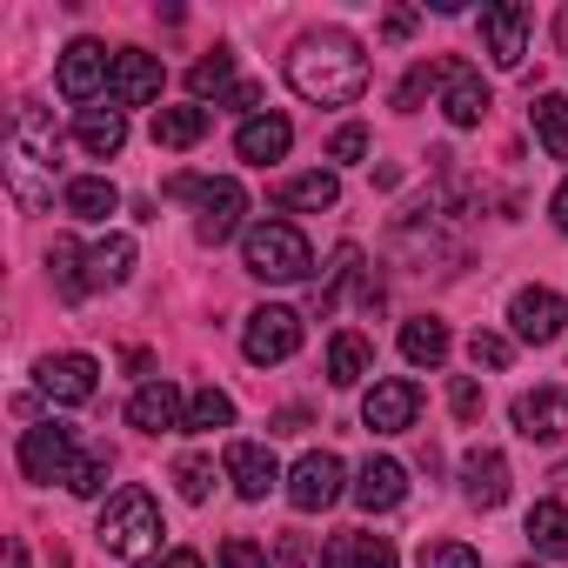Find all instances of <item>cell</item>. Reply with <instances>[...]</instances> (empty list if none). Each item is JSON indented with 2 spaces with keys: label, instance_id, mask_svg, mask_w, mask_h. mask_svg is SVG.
<instances>
[{
  "label": "cell",
  "instance_id": "cell-1",
  "mask_svg": "<svg viewBox=\"0 0 568 568\" xmlns=\"http://www.w3.org/2000/svg\"><path fill=\"white\" fill-rule=\"evenodd\" d=\"M288 88H295L302 101H315V108H348V101H362V94H368V54H362V41L342 34V28L302 34L295 54H288Z\"/></svg>",
  "mask_w": 568,
  "mask_h": 568
},
{
  "label": "cell",
  "instance_id": "cell-2",
  "mask_svg": "<svg viewBox=\"0 0 568 568\" xmlns=\"http://www.w3.org/2000/svg\"><path fill=\"white\" fill-rule=\"evenodd\" d=\"M54 154H61L54 121L34 101H14V114H8V187L28 207H48L54 201Z\"/></svg>",
  "mask_w": 568,
  "mask_h": 568
},
{
  "label": "cell",
  "instance_id": "cell-3",
  "mask_svg": "<svg viewBox=\"0 0 568 568\" xmlns=\"http://www.w3.org/2000/svg\"><path fill=\"white\" fill-rule=\"evenodd\" d=\"M94 535H101V548H108L114 561H148V555L161 548V508H154V495H148V488H121V495H108Z\"/></svg>",
  "mask_w": 568,
  "mask_h": 568
},
{
  "label": "cell",
  "instance_id": "cell-4",
  "mask_svg": "<svg viewBox=\"0 0 568 568\" xmlns=\"http://www.w3.org/2000/svg\"><path fill=\"white\" fill-rule=\"evenodd\" d=\"M168 194H174V201H201V221H194L201 247H221V241L241 227V214H247V187H241L234 174H214V181L174 174V181H168Z\"/></svg>",
  "mask_w": 568,
  "mask_h": 568
},
{
  "label": "cell",
  "instance_id": "cell-5",
  "mask_svg": "<svg viewBox=\"0 0 568 568\" xmlns=\"http://www.w3.org/2000/svg\"><path fill=\"white\" fill-rule=\"evenodd\" d=\"M241 261H247V274H261V281H308V267H315L302 227H288V221H261V227H247Z\"/></svg>",
  "mask_w": 568,
  "mask_h": 568
},
{
  "label": "cell",
  "instance_id": "cell-6",
  "mask_svg": "<svg viewBox=\"0 0 568 568\" xmlns=\"http://www.w3.org/2000/svg\"><path fill=\"white\" fill-rule=\"evenodd\" d=\"M302 348V315L295 308H254L247 315V335H241V355L254 368H274V362H288Z\"/></svg>",
  "mask_w": 568,
  "mask_h": 568
},
{
  "label": "cell",
  "instance_id": "cell-7",
  "mask_svg": "<svg viewBox=\"0 0 568 568\" xmlns=\"http://www.w3.org/2000/svg\"><path fill=\"white\" fill-rule=\"evenodd\" d=\"M508 322H515V342L548 348V342H561V328H568V302H561L555 288H515Z\"/></svg>",
  "mask_w": 568,
  "mask_h": 568
},
{
  "label": "cell",
  "instance_id": "cell-8",
  "mask_svg": "<svg viewBox=\"0 0 568 568\" xmlns=\"http://www.w3.org/2000/svg\"><path fill=\"white\" fill-rule=\"evenodd\" d=\"M74 428H61V422H41V428H28L21 435V468H28V481H68V468H74Z\"/></svg>",
  "mask_w": 568,
  "mask_h": 568
},
{
  "label": "cell",
  "instance_id": "cell-9",
  "mask_svg": "<svg viewBox=\"0 0 568 568\" xmlns=\"http://www.w3.org/2000/svg\"><path fill=\"white\" fill-rule=\"evenodd\" d=\"M342 455H328V448H315V455H302L295 462V475H288V501L302 508V515H322L328 501H342Z\"/></svg>",
  "mask_w": 568,
  "mask_h": 568
},
{
  "label": "cell",
  "instance_id": "cell-10",
  "mask_svg": "<svg viewBox=\"0 0 568 568\" xmlns=\"http://www.w3.org/2000/svg\"><path fill=\"white\" fill-rule=\"evenodd\" d=\"M34 382H41V395H48V402L74 408V402H94V388H101V368H94V355H41Z\"/></svg>",
  "mask_w": 568,
  "mask_h": 568
},
{
  "label": "cell",
  "instance_id": "cell-11",
  "mask_svg": "<svg viewBox=\"0 0 568 568\" xmlns=\"http://www.w3.org/2000/svg\"><path fill=\"white\" fill-rule=\"evenodd\" d=\"M415 415H422V388L402 382V375H395V382H375L368 402H362V422H368L375 435H408Z\"/></svg>",
  "mask_w": 568,
  "mask_h": 568
},
{
  "label": "cell",
  "instance_id": "cell-12",
  "mask_svg": "<svg viewBox=\"0 0 568 568\" xmlns=\"http://www.w3.org/2000/svg\"><path fill=\"white\" fill-rule=\"evenodd\" d=\"M481 48H488L495 68H521V54H528V8H515V0L481 8Z\"/></svg>",
  "mask_w": 568,
  "mask_h": 568
},
{
  "label": "cell",
  "instance_id": "cell-13",
  "mask_svg": "<svg viewBox=\"0 0 568 568\" xmlns=\"http://www.w3.org/2000/svg\"><path fill=\"white\" fill-rule=\"evenodd\" d=\"M154 94H161V61L141 48H121L114 74H108V108H148Z\"/></svg>",
  "mask_w": 568,
  "mask_h": 568
},
{
  "label": "cell",
  "instance_id": "cell-14",
  "mask_svg": "<svg viewBox=\"0 0 568 568\" xmlns=\"http://www.w3.org/2000/svg\"><path fill=\"white\" fill-rule=\"evenodd\" d=\"M108 74H114V54H108L101 41H74V48L61 54V74H54V81H61L68 101H94V94L108 88Z\"/></svg>",
  "mask_w": 568,
  "mask_h": 568
},
{
  "label": "cell",
  "instance_id": "cell-15",
  "mask_svg": "<svg viewBox=\"0 0 568 568\" xmlns=\"http://www.w3.org/2000/svg\"><path fill=\"white\" fill-rule=\"evenodd\" d=\"M128 422L141 435H168V428H187V402H181L174 382H141L134 402H128Z\"/></svg>",
  "mask_w": 568,
  "mask_h": 568
},
{
  "label": "cell",
  "instance_id": "cell-16",
  "mask_svg": "<svg viewBox=\"0 0 568 568\" xmlns=\"http://www.w3.org/2000/svg\"><path fill=\"white\" fill-rule=\"evenodd\" d=\"M227 481L241 501H267V488L281 481V462L261 442H227Z\"/></svg>",
  "mask_w": 568,
  "mask_h": 568
},
{
  "label": "cell",
  "instance_id": "cell-17",
  "mask_svg": "<svg viewBox=\"0 0 568 568\" xmlns=\"http://www.w3.org/2000/svg\"><path fill=\"white\" fill-rule=\"evenodd\" d=\"M508 462H501V448H468L462 455V495L475 501V508H501L508 501Z\"/></svg>",
  "mask_w": 568,
  "mask_h": 568
},
{
  "label": "cell",
  "instance_id": "cell-18",
  "mask_svg": "<svg viewBox=\"0 0 568 568\" xmlns=\"http://www.w3.org/2000/svg\"><path fill=\"white\" fill-rule=\"evenodd\" d=\"M515 428H521V442H561L568 435V395L561 388L515 395Z\"/></svg>",
  "mask_w": 568,
  "mask_h": 568
},
{
  "label": "cell",
  "instance_id": "cell-19",
  "mask_svg": "<svg viewBox=\"0 0 568 568\" xmlns=\"http://www.w3.org/2000/svg\"><path fill=\"white\" fill-rule=\"evenodd\" d=\"M355 501H362L368 515L402 508V501H408V468H402V462H388V455L362 462V475H355Z\"/></svg>",
  "mask_w": 568,
  "mask_h": 568
},
{
  "label": "cell",
  "instance_id": "cell-20",
  "mask_svg": "<svg viewBox=\"0 0 568 568\" xmlns=\"http://www.w3.org/2000/svg\"><path fill=\"white\" fill-rule=\"evenodd\" d=\"M442 114H448L455 128H475V121L488 114V88H481V74H468L462 61H442Z\"/></svg>",
  "mask_w": 568,
  "mask_h": 568
},
{
  "label": "cell",
  "instance_id": "cell-21",
  "mask_svg": "<svg viewBox=\"0 0 568 568\" xmlns=\"http://www.w3.org/2000/svg\"><path fill=\"white\" fill-rule=\"evenodd\" d=\"M322 568H402L388 535H362V528H342L328 548H322Z\"/></svg>",
  "mask_w": 568,
  "mask_h": 568
},
{
  "label": "cell",
  "instance_id": "cell-22",
  "mask_svg": "<svg viewBox=\"0 0 568 568\" xmlns=\"http://www.w3.org/2000/svg\"><path fill=\"white\" fill-rule=\"evenodd\" d=\"M288 148H295V128L281 121V114H254V121H241V134H234V154H241V161H254V168L281 161Z\"/></svg>",
  "mask_w": 568,
  "mask_h": 568
},
{
  "label": "cell",
  "instance_id": "cell-23",
  "mask_svg": "<svg viewBox=\"0 0 568 568\" xmlns=\"http://www.w3.org/2000/svg\"><path fill=\"white\" fill-rule=\"evenodd\" d=\"M74 141H81L94 161H108V154H121V148H128V114H121V108H81Z\"/></svg>",
  "mask_w": 568,
  "mask_h": 568
},
{
  "label": "cell",
  "instance_id": "cell-24",
  "mask_svg": "<svg viewBox=\"0 0 568 568\" xmlns=\"http://www.w3.org/2000/svg\"><path fill=\"white\" fill-rule=\"evenodd\" d=\"M335 201H342V181H335V174H322V168L274 187V207H288V214H322V207H335Z\"/></svg>",
  "mask_w": 568,
  "mask_h": 568
},
{
  "label": "cell",
  "instance_id": "cell-25",
  "mask_svg": "<svg viewBox=\"0 0 568 568\" xmlns=\"http://www.w3.org/2000/svg\"><path fill=\"white\" fill-rule=\"evenodd\" d=\"M528 541L548 561H568V501H535L528 508Z\"/></svg>",
  "mask_w": 568,
  "mask_h": 568
},
{
  "label": "cell",
  "instance_id": "cell-26",
  "mask_svg": "<svg viewBox=\"0 0 568 568\" xmlns=\"http://www.w3.org/2000/svg\"><path fill=\"white\" fill-rule=\"evenodd\" d=\"M128 274H134V241L128 234H108L101 247H88V281L94 288H121Z\"/></svg>",
  "mask_w": 568,
  "mask_h": 568
},
{
  "label": "cell",
  "instance_id": "cell-27",
  "mask_svg": "<svg viewBox=\"0 0 568 568\" xmlns=\"http://www.w3.org/2000/svg\"><path fill=\"white\" fill-rule=\"evenodd\" d=\"M48 274H54V288H61V302H81L88 288H94V281H88V254L61 234L54 247H48Z\"/></svg>",
  "mask_w": 568,
  "mask_h": 568
},
{
  "label": "cell",
  "instance_id": "cell-28",
  "mask_svg": "<svg viewBox=\"0 0 568 568\" xmlns=\"http://www.w3.org/2000/svg\"><path fill=\"white\" fill-rule=\"evenodd\" d=\"M402 355H408L415 368H442V362H448V328H442L435 315H415V322L402 328Z\"/></svg>",
  "mask_w": 568,
  "mask_h": 568
},
{
  "label": "cell",
  "instance_id": "cell-29",
  "mask_svg": "<svg viewBox=\"0 0 568 568\" xmlns=\"http://www.w3.org/2000/svg\"><path fill=\"white\" fill-rule=\"evenodd\" d=\"M114 207H121L114 181H101V174H81V181H68V214H74V221H108Z\"/></svg>",
  "mask_w": 568,
  "mask_h": 568
},
{
  "label": "cell",
  "instance_id": "cell-30",
  "mask_svg": "<svg viewBox=\"0 0 568 568\" xmlns=\"http://www.w3.org/2000/svg\"><path fill=\"white\" fill-rule=\"evenodd\" d=\"M368 368H375V348H368L362 335H335V342H328V382H335V388H355Z\"/></svg>",
  "mask_w": 568,
  "mask_h": 568
},
{
  "label": "cell",
  "instance_id": "cell-31",
  "mask_svg": "<svg viewBox=\"0 0 568 568\" xmlns=\"http://www.w3.org/2000/svg\"><path fill=\"white\" fill-rule=\"evenodd\" d=\"M207 134V108H161L154 114V141L161 148H194Z\"/></svg>",
  "mask_w": 568,
  "mask_h": 568
},
{
  "label": "cell",
  "instance_id": "cell-32",
  "mask_svg": "<svg viewBox=\"0 0 568 568\" xmlns=\"http://www.w3.org/2000/svg\"><path fill=\"white\" fill-rule=\"evenodd\" d=\"M535 134L555 161H568V101L561 94H535Z\"/></svg>",
  "mask_w": 568,
  "mask_h": 568
},
{
  "label": "cell",
  "instance_id": "cell-33",
  "mask_svg": "<svg viewBox=\"0 0 568 568\" xmlns=\"http://www.w3.org/2000/svg\"><path fill=\"white\" fill-rule=\"evenodd\" d=\"M187 428H194V435H207V428H234V402H227L221 388H194V395H187Z\"/></svg>",
  "mask_w": 568,
  "mask_h": 568
},
{
  "label": "cell",
  "instance_id": "cell-34",
  "mask_svg": "<svg viewBox=\"0 0 568 568\" xmlns=\"http://www.w3.org/2000/svg\"><path fill=\"white\" fill-rule=\"evenodd\" d=\"M355 267H362V247H355V241H342V247H335V261H328V274H322V288H315V315H328V308H335L342 281H348Z\"/></svg>",
  "mask_w": 568,
  "mask_h": 568
},
{
  "label": "cell",
  "instance_id": "cell-35",
  "mask_svg": "<svg viewBox=\"0 0 568 568\" xmlns=\"http://www.w3.org/2000/svg\"><path fill=\"white\" fill-rule=\"evenodd\" d=\"M227 81H234V54H227V48H214L207 61L187 68V88H194V94H221Z\"/></svg>",
  "mask_w": 568,
  "mask_h": 568
},
{
  "label": "cell",
  "instance_id": "cell-36",
  "mask_svg": "<svg viewBox=\"0 0 568 568\" xmlns=\"http://www.w3.org/2000/svg\"><path fill=\"white\" fill-rule=\"evenodd\" d=\"M61 488H68V495H101V488H108V455H94V448H81Z\"/></svg>",
  "mask_w": 568,
  "mask_h": 568
},
{
  "label": "cell",
  "instance_id": "cell-37",
  "mask_svg": "<svg viewBox=\"0 0 568 568\" xmlns=\"http://www.w3.org/2000/svg\"><path fill=\"white\" fill-rule=\"evenodd\" d=\"M174 488H181L187 501H207V488H214V462H207V455H181V462H174Z\"/></svg>",
  "mask_w": 568,
  "mask_h": 568
},
{
  "label": "cell",
  "instance_id": "cell-38",
  "mask_svg": "<svg viewBox=\"0 0 568 568\" xmlns=\"http://www.w3.org/2000/svg\"><path fill=\"white\" fill-rule=\"evenodd\" d=\"M422 568H481L468 541H422Z\"/></svg>",
  "mask_w": 568,
  "mask_h": 568
},
{
  "label": "cell",
  "instance_id": "cell-39",
  "mask_svg": "<svg viewBox=\"0 0 568 568\" xmlns=\"http://www.w3.org/2000/svg\"><path fill=\"white\" fill-rule=\"evenodd\" d=\"M508 355H515L508 335H475V342H468V362H475V368H508Z\"/></svg>",
  "mask_w": 568,
  "mask_h": 568
},
{
  "label": "cell",
  "instance_id": "cell-40",
  "mask_svg": "<svg viewBox=\"0 0 568 568\" xmlns=\"http://www.w3.org/2000/svg\"><path fill=\"white\" fill-rule=\"evenodd\" d=\"M435 81H442V61H435V68H415V74L402 81V94H395V108H402V114H415V108H422V94H428Z\"/></svg>",
  "mask_w": 568,
  "mask_h": 568
},
{
  "label": "cell",
  "instance_id": "cell-41",
  "mask_svg": "<svg viewBox=\"0 0 568 568\" xmlns=\"http://www.w3.org/2000/svg\"><path fill=\"white\" fill-rule=\"evenodd\" d=\"M368 154V128H335V141H328V161H362Z\"/></svg>",
  "mask_w": 568,
  "mask_h": 568
},
{
  "label": "cell",
  "instance_id": "cell-42",
  "mask_svg": "<svg viewBox=\"0 0 568 568\" xmlns=\"http://www.w3.org/2000/svg\"><path fill=\"white\" fill-rule=\"evenodd\" d=\"M221 568H267V548H254L247 535H234V541H221Z\"/></svg>",
  "mask_w": 568,
  "mask_h": 568
},
{
  "label": "cell",
  "instance_id": "cell-43",
  "mask_svg": "<svg viewBox=\"0 0 568 568\" xmlns=\"http://www.w3.org/2000/svg\"><path fill=\"white\" fill-rule=\"evenodd\" d=\"M448 408H455V422H475V415H481V388H475V382H455V388H448Z\"/></svg>",
  "mask_w": 568,
  "mask_h": 568
},
{
  "label": "cell",
  "instance_id": "cell-44",
  "mask_svg": "<svg viewBox=\"0 0 568 568\" xmlns=\"http://www.w3.org/2000/svg\"><path fill=\"white\" fill-rule=\"evenodd\" d=\"M408 34H415V14L408 8H388L382 14V41H408Z\"/></svg>",
  "mask_w": 568,
  "mask_h": 568
},
{
  "label": "cell",
  "instance_id": "cell-45",
  "mask_svg": "<svg viewBox=\"0 0 568 568\" xmlns=\"http://www.w3.org/2000/svg\"><path fill=\"white\" fill-rule=\"evenodd\" d=\"M221 108H234V114H247V108H261V88H227V101ZM254 121V114H247Z\"/></svg>",
  "mask_w": 568,
  "mask_h": 568
},
{
  "label": "cell",
  "instance_id": "cell-46",
  "mask_svg": "<svg viewBox=\"0 0 568 568\" xmlns=\"http://www.w3.org/2000/svg\"><path fill=\"white\" fill-rule=\"evenodd\" d=\"M308 428V408H288V415H274V435H302Z\"/></svg>",
  "mask_w": 568,
  "mask_h": 568
},
{
  "label": "cell",
  "instance_id": "cell-47",
  "mask_svg": "<svg viewBox=\"0 0 568 568\" xmlns=\"http://www.w3.org/2000/svg\"><path fill=\"white\" fill-rule=\"evenodd\" d=\"M281 561H288V568H302V561H308V548H302V535H281Z\"/></svg>",
  "mask_w": 568,
  "mask_h": 568
},
{
  "label": "cell",
  "instance_id": "cell-48",
  "mask_svg": "<svg viewBox=\"0 0 568 568\" xmlns=\"http://www.w3.org/2000/svg\"><path fill=\"white\" fill-rule=\"evenodd\" d=\"M548 214H555V227H561V234H568V181H561V187H555V201H548Z\"/></svg>",
  "mask_w": 568,
  "mask_h": 568
},
{
  "label": "cell",
  "instance_id": "cell-49",
  "mask_svg": "<svg viewBox=\"0 0 568 568\" xmlns=\"http://www.w3.org/2000/svg\"><path fill=\"white\" fill-rule=\"evenodd\" d=\"M161 568H207V561H201V555H194V548H174V555H168V561H161Z\"/></svg>",
  "mask_w": 568,
  "mask_h": 568
},
{
  "label": "cell",
  "instance_id": "cell-50",
  "mask_svg": "<svg viewBox=\"0 0 568 568\" xmlns=\"http://www.w3.org/2000/svg\"><path fill=\"white\" fill-rule=\"evenodd\" d=\"M555 48H561V54H568V8H561V14H555Z\"/></svg>",
  "mask_w": 568,
  "mask_h": 568
},
{
  "label": "cell",
  "instance_id": "cell-51",
  "mask_svg": "<svg viewBox=\"0 0 568 568\" xmlns=\"http://www.w3.org/2000/svg\"><path fill=\"white\" fill-rule=\"evenodd\" d=\"M8 568H28V548L21 541H8Z\"/></svg>",
  "mask_w": 568,
  "mask_h": 568
}]
</instances>
